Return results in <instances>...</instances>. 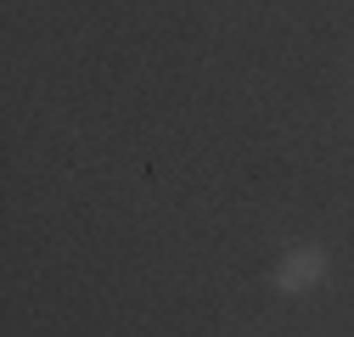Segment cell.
Returning a JSON list of instances; mask_svg holds the SVG:
<instances>
[{
    "instance_id": "6da1fadb",
    "label": "cell",
    "mask_w": 354,
    "mask_h": 337,
    "mask_svg": "<svg viewBox=\"0 0 354 337\" xmlns=\"http://www.w3.org/2000/svg\"><path fill=\"white\" fill-rule=\"evenodd\" d=\"M326 270H332V259H326V247H315V242H304V247H287L281 253V264H276V287L281 292H309V287H321L326 281Z\"/></svg>"
}]
</instances>
